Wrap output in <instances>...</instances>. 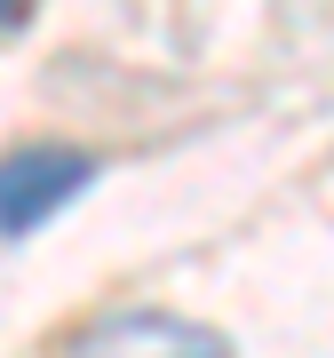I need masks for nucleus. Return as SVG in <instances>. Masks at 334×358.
<instances>
[{
	"mask_svg": "<svg viewBox=\"0 0 334 358\" xmlns=\"http://www.w3.org/2000/svg\"><path fill=\"white\" fill-rule=\"evenodd\" d=\"M96 183V159L72 152V143H24V152H0V231H40L48 215Z\"/></svg>",
	"mask_w": 334,
	"mask_h": 358,
	"instance_id": "obj_1",
	"label": "nucleus"
},
{
	"mask_svg": "<svg viewBox=\"0 0 334 358\" xmlns=\"http://www.w3.org/2000/svg\"><path fill=\"white\" fill-rule=\"evenodd\" d=\"M64 358H231V343H215L191 319H167V310H119V319L72 334Z\"/></svg>",
	"mask_w": 334,
	"mask_h": 358,
	"instance_id": "obj_2",
	"label": "nucleus"
},
{
	"mask_svg": "<svg viewBox=\"0 0 334 358\" xmlns=\"http://www.w3.org/2000/svg\"><path fill=\"white\" fill-rule=\"evenodd\" d=\"M16 24H24V8H0V32H16Z\"/></svg>",
	"mask_w": 334,
	"mask_h": 358,
	"instance_id": "obj_3",
	"label": "nucleus"
}]
</instances>
